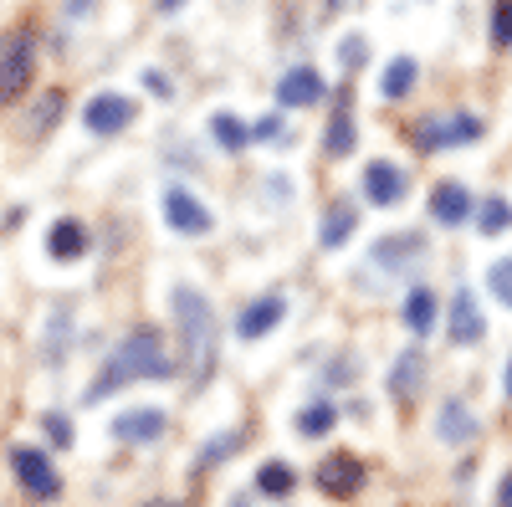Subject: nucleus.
<instances>
[{
	"label": "nucleus",
	"mask_w": 512,
	"mask_h": 507,
	"mask_svg": "<svg viewBox=\"0 0 512 507\" xmlns=\"http://www.w3.org/2000/svg\"><path fill=\"white\" fill-rule=\"evenodd\" d=\"M169 374H175V364H169L164 333L159 328H134L108 354L103 374L88 385V400H108L113 390H128V385H139V379H169Z\"/></svg>",
	"instance_id": "obj_1"
},
{
	"label": "nucleus",
	"mask_w": 512,
	"mask_h": 507,
	"mask_svg": "<svg viewBox=\"0 0 512 507\" xmlns=\"http://www.w3.org/2000/svg\"><path fill=\"white\" fill-rule=\"evenodd\" d=\"M175 318H180V349H185L180 369L210 379V369H216V313L195 287H175Z\"/></svg>",
	"instance_id": "obj_2"
},
{
	"label": "nucleus",
	"mask_w": 512,
	"mask_h": 507,
	"mask_svg": "<svg viewBox=\"0 0 512 507\" xmlns=\"http://www.w3.org/2000/svg\"><path fill=\"white\" fill-rule=\"evenodd\" d=\"M415 149L436 154V149H456V144H477L482 139V118L477 113H456V118H420L410 129Z\"/></svg>",
	"instance_id": "obj_3"
},
{
	"label": "nucleus",
	"mask_w": 512,
	"mask_h": 507,
	"mask_svg": "<svg viewBox=\"0 0 512 507\" xmlns=\"http://www.w3.org/2000/svg\"><path fill=\"white\" fill-rule=\"evenodd\" d=\"M11 472H16V482H21L36 502H57V497H62V477H57L52 456L41 451V446H11Z\"/></svg>",
	"instance_id": "obj_4"
},
{
	"label": "nucleus",
	"mask_w": 512,
	"mask_h": 507,
	"mask_svg": "<svg viewBox=\"0 0 512 507\" xmlns=\"http://www.w3.org/2000/svg\"><path fill=\"white\" fill-rule=\"evenodd\" d=\"M31 62H36V52H31V31H16L6 47H0V98H6V103L26 93Z\"/></svg>",
	"instance_id": "obj_5"
},
{
	"label": "nucleus",
	"mask_w": 512,
	"mask_h": 507,
	"mask_svg": "<svg viewBox=\"0 0 512 507\" xmlns=\"http://www.w3.org/2000/svg\"><path fill=\"white\" fill-rule=\"evenodd\" d=\"M313 482H318V492H328V497H354V492L364 487V461L349 456V451H333V456L318 461Z\"/></svg>",
	"instance_id": "obj_6"
},
{
	"label": "nucleus",
	"mask_w": 512,
	"mask_h": 507,
	"mask_svg": "<svg viewBox=\"0 0 512 507\" xmlns=\"http://www.w3.org/2000/svg\"><path fill=\"white\" fill-rule=\"evenodd\" d=\"M364 195H369V205H400L405 195H410V175L400 164H390V159H374V164H364Z\"/></svg>",
	"instance_id": "obj_7"
},
{
	"label": "nucleus",
	"mask_w": 512,
	"mask_h": 507,
	"mask_svg": "<svg viewBox=\"0 0 512 507\" xmlns=\"http://www.w3.org/2000/svg\"><path fill=\"white\" fill-rule=\"evenodd\" d=\"M164 410L159 405H134L113 420V441H128V446H144V441H159L164 436Z\"/></svg>",
	"instance_id": "obj_8"
},
{
	"label": "nucleus",
	"mask_w": 512,
	"mask_h": 507,
	"mask_svg": "<svg viewBox=\"0 0 512 507\" xmlns=\"http://www.w3.org/2000/svg\"><path fill=\"white\" fill-rule=\"evenodd\" d=\"M82 123H88L93 134H118V129L134 123V103L118 98V93H98L88 108H82Z\"/></svg>",
	"instance_id": "obj_9"
},
{
	"label": "nucleus",
	"mask_w": 512,
	"mask_h": 507,
	"mask_svg": "<svg viewBox=\"0 0 512 507\" xmlns=\"http://www.w3.org/2000/svg\"><path fill=\"white\" fill-rule=\"evenodd\" d=\"M164 221L175 226V231H185V236H205L210 231V210L190 190H169L164 195Z\"/></svg>",
	"instance_id": "obj_10"
},
{
	"label": "nucleus",
	"mask_w": 512,
	"mask_h": 507,
	"mask_svg": "<svg viewBox=\"0 0 512 507\" xmlns=\"http://www.w3.org/2000/svg\"><path fill=\"white\" fill-rule=\"evenodd\" d=\"M323 93H328V82H323L313 67H292V72L277 82V103H282V108H313Z\"/></svg>",
	"instance_id": "obj_11"
},
{
	"label": "nucleus",
	"mask_w": 512,
	"mask_h": 507,
	"mask_svg": "<svg viewBox=\"0 0 512 507\" xmlns=\"http://www.w3.org/2000/svg\"><path fill=\"white\" fill-rule=\"evenodd\" d=\"M446 328H451V338L456 344H477V338L487 333V318H482V308H477V298L466 287H456V298H451V318H446Z\"/></svg>",
	"instance_id": "obj_12"
},
{
	"label": "nucleus",
	"mask_w": 512,
	"mask_h": 507,
	"mask_svg": "<svg viewBox=\"0 0 512 507\" xmlns=\"http://www.w3.org/2000/svg\"><path fill=\"white\" fill-rule=\"evenodd\" d=\"M47 251H52V262H77V257H88V226L62 216L52 231H47Z\"/></svg>",
	"instance_id": "obj_13"
},
{
	"label": "nucleus",
	"mask_w": 512,
	"mask_h": 507,
	"mask_svg": "<svg viewBox=\"0 0 512 507\" xmlns=\"http://www.w3.org/2000/svg\"><path fill=\"white\" fill-rule=\"evenodd\" d=\"M431 216H436L441 226H461L466 216H472V195H466V185L441 180V185L431 190Z\"/></svg>",
	"instance_id": "obj_14"
},
{
	"label": "nucleus",
	"mask_w": 512,
	"mask_h": 507,
	"mask_svg": "<svg viewBox=\"0 0 512 507\" xmlns=\"http://www.w3.org/2000/svg\"><path fill=\"white\" fill-rule=\"evenodd\" d=\"M282 318H287V303H282V298H256L251 308H241L236 333H241V338H262V333H272Z\"/></svg>",
	"instance_id": "obj_15"
},
{
	"label": "nucleus",
	"mask_w": 512,
	"mask_h": 507,
	"mask_svg": "<svg viewBox=\"0 0 512 507\" xmlns=\"http://www.w3.org/2000/svg\"><path fill=\"white\" fill-rule=\"evenodd\" d=\"M400 318H405V328H410V333H431V328H436V318H441L436 292H431V287H410V292H405Z\"/></svg>",
	"instance_id": "obj_16"
},
{
	"label": "nucleus",
	"mask_w": 512,
	"mask_h": 507,
	"mask_svg": "<svg viewBox=\"0 0 512 507\" xmlns=\"http://www.w3.org/2000/svg\"><path fill=\"white\" fill-rule=\"evenodd\" d=\"M369 257L379 262V267H415L420 257H425V246H420V236H384L374 251H369Z\"/></svg>",
	"instance_id": "obj_17"
},
{
	"label": "nucleus",
	"mask_w": 512,
	"mask_h": 507,
	"mask_svg": "<svg viewBox=\"0 0 512 507\" xmlns=\"http://www.w3.org/2000/svg\"><path fill=\"white\" fill-rule=\"evenodd\" d=\"M436 436H441V441H451V446H461V441H472V436H477V415L466 410L461 400L441 405V415H436Z\"/></svg>",
	"instance_id": "obj_18"
},
{
	"label": "nucleus",
	"mask_w": 512,
	"mask_h": 507,
	"mask_svg": "<svg viewBox=\"0 0 512 507\" xmlns=\"http://www.w3.org/2000/svg\"><path fill=\"white\" fill-rule=\"evenodd\" d=\"M420 385H425V359H420V349H410V354H400V364H395V374H390V395L415 400Z\"/></svg>",
	"instance_id": "obj_19"
},
{
	"label": "nucleus",
	"mask_w": 512,
	"mask_h": 507,
	"mask_svg": "<svg viewBox=\"0 0 512 507\" xmlns=\"http://www.w3.org/2000/svg\"><path fill=\"white\" fill-rule=\"evenodd\" d=\"M333 159H344L354 149V118H349V93H338V113L328 123V144H323Z\"/></svg>",
	"instance_id": "obj_20"
},
{
	"label": "nucleus",
	"mask_w": 512,
	"mask_h": 507,
	"mask_svg": "<svg viewBox=\"0 0 512 507\" xmlns=\"http://www.w3.org/2000/svg\"><path fill=\"white\" fill-rule=\"evenodd\" d=\"M415 72H420V67H415V57H395L390 67H384V82H379V93L390 98V103H395V98H405V93L415 88Z\"/></svg>",
	"instance_id": "obj_21"
},
{
	"label": "nucleus",
	"mask_w": 512,
	"mask_h": 507,
	"mask_svg": "<svg viewBox=\"0 0 512 507\" xmlns=\"http://www.w3.org/2000/svg\"><path fill=\"white\" fill-rule=\"evenodd\" d=\"M354 226H359V210L338 200V205L328 210V221H323V236H318V241H323V246H344Z\"/></svg>",
	"instance_id": "obj_22"
},
{
	"label": "nucleus",
	"mask_w": 512,
	"mask_h": 507,
	"mask_svg": "<svg viewBox=\"0 0 512 507\" xmlns=\"http://www.w3.org/2000/svg\"><path fill=\"white\" fill-rule=\"evenodd\" d=\"M210 134H216V144H221V149H231V154L251 144V129H246V123H241L236 113H216V118H210Z\"/></svg>",
	"instance_id": "obj_23"
},
{
	"label": "nucleus",
	"mask_w": 512,
	"mask_h": 507,
	"mask_svg": "<svg viewBox=\"0 0 512 507\" xmlns=\"http://www.w3.org/2000/svg\"><path fill=\"white\" fill-rule=\"evenodd\" d=\"M292 467H287V461H262V472H256V492H262V497H287L292 492Z\"/></svg>",
	"instance_id": "obj_24"
},
{
	"label": "nucleus",
	"mask_w": 512,
	"mask_h": 507,
	"mask_svg": "<svg viewBox=\"0 0 512 507\" xmlns=\"http://www.w3.org/2000/svg\"><path fill=\"white\" fill-rule=\"evenodd\" d=\"M246 441V431H226V436H216V441H205V451L195 456V472H210V467H221V461L236 451Z\"/></svg>",
	"instance_id": "obj_25"
},
{
	"label": "nucleus",
	"mask_w": 512,
	"mask_h": 507,
	"mask_svg": "<svg viewBox=\"0 0 512 507\" xmlns=\"http://www.w3.org/2000/svg\"><path fill=\"white\" fill-rule=\"evenodd\" d=\"M477 226H482V236H497V231H507V226H512V205H507L502 195L482 200V210H477Z\"/></svg>",
	"instance_id": "obj_26"
},
{
	"label": "nucleus",
	"mask_w": 512,
	"mask_h": 507,
	"mask_svg": "<svg viewBox=\"0 0 512 507\" xmlns=\"http://www.w3.org/2000/svg\"><path fill=\"white\" fill-rule=\"evenodd\" d=\"M333 420H338V410L328 400H318V405H308L303 415H297V431H303V436H328Z\"/></svg>",
	"instance_id": "obj_27"
},
{
	"label": "nucleus",
	"mask_w": 512,
	"mask_h": 507,
	"mask_svg": "<svg viewBox=\"0 0 512 507\" xmlns=\"http://www.w3.org/2000/svg\"><path fill=\"white\" fill-rule=\"evenodd\" d=\"M57 113H62V93H47L36 108H31V134H52V123H57Z\"/></svg>",
	"instance_id": "obj_28"
},
{
	"label": "nucleus",
	"mask_w": 512,
	"mask_h": 507,
	"mask_svg": "<svg viewBox=\"0 0 512 507\" xmlns=\"http://www.w3.org/2000/svg\"><path fill=\"white\" fill-rule=\"evenodd\" d=\"M487 287H492V298H497V303H507V308H512V257L492 262V272H487Z\"/></svg>",
	"instance_id": "obj_29"
},
{
	"label": "nucleus",
	"mask_w": 512,
	"mask_h": 507,
	"mask_svg": "<svg viewBox=\"0 0 512 507\" xmlns=\"http://www.w3.org/2000/svg\"><path fill=\"white\" fill-rule=\"evenodd\" d=\"M492 41L497 47H512V0H497L492 6Z\"/></svg>",
	"instance_id": "obj_30"
},
{
	"label": "nucleus",
	"mask_w": 512,
	"mask_h": 507,
	"mask_svg": "<svg viewBox=\"0 0 512 507\" xmlns=\"http://www.w3.org/2000/svg\"><path fill=\"white\" fill-rule=\"evenodd\" d=\"M338 57H344V67H359V62L369 57V47H364V36H349L344 47H338Z\"/></svg>",
	"instance_id": "obj_31"
},
{
	"label": "nucleus",
	"mask_w": 512,
	"mask_h": 507,
	"mask_svg": "<svg viewBox=\"0 0 512 507\" xmlns=\"http://www.w3.org/2000/svg\"><path fill=\"white\" fill-rule=\"evenodd\" d=\"M47 436H52L57 446H72V426H67L62 415H47Z\"/></svg>",
	"instance_id": "obj_32"
},
{
	"label": "nucleus",
	"mask_w": 512,
	"mask_h": 507,
	"mask_svg": "<svg viewBox=\"0 0 512 507\" xmlns=\"http://www.w3.org/2000/svg\"><path fill=\"white\" fill-rule=\"evenodd\" d=\"M277 134H282L277 118H256V123H251V139H277Z\"/></svg>",
	"instance_id": "obj_33"
},
{
	"label": "nucleus",
	"mask_w": 512,
	"mask_h": 507,
	"mask_svg": "<svg viewBox=\"0 0 512 507\" xmlns=\"http://www.w3.org/2000/svg\"><path fill=\"white\" fill-rule=\"evenodd\" d=\"M144 88H149V93H159V98H169V82H164L159 72H144Z\"/></svg>",
	"instance_id": "obj_34"
},
{
	"label": "nucleus",
	"mask_w": 512,
	"mask_h": 507,
	"mask_svg": "<svg viewBox=\"0 0 512 507\" xmlns=\"http://www.w3.org/2000/svg\"><path fill=\"white\" fill-rule=\"evenodd\" d=\"M497 507H512V472H507L502 487H497Z\"/></svg>",
	"instance_id": "obj_35"
},
{
	"label": "nucleus",
	"mask_w": 512,
	"mask_h": 507,
	"mask_svg": "<svg viewBox=\"0 0 512 507\" xmlns=\"http://www.w3.org/2000/svg\"><path fill=\"white\" fill-rule=\"evenodd\" d=\"M185 6V0H159V11H180Z\"/></svg>",
	"instance_id": "obj_36"
},
{
	"label": "nucleus",
	"mask_w": 512,
	"mask_h": 507,
	"mask_svg": "<svg viewBox=\"0 0 512 507\" xmlns=\"http://www.w3.org/2000/svg\"><path fill=\"white\" fill-rule=\"evenodd\" d=\"M507 400H512V364H507Z\"/></svg>",
	"instance_id": "obj_37"
},
{
	"label": "nucleus",
	"mask_w": 512,
	"mask_h": 507,
	"mask_svg": "<svg viewBox=\"0 0 512 507\" xmlns=\"http://www.w3.org/2000/svg\"><path fill=\"white\" fill-rule=\"evenodd\" d=\"M149 507H175V502H149Z\"/></svg>",
	"instance_id": "obj_38"
},
{
	"label": "nucleus",
	"mask_w": 512,
	"mask_h": 507,
	"mask_svg": "<svg viewBox=\"0 0 512 507\" xmlns=\"http://www.w3.org/2000/svg\"><path fill=\"white\" fill-rule=\"evenodd\" d=\"M236 507H246V502H236Z\"/></svg>",
	"instance_id": "obj_39"
}]
</instances>
